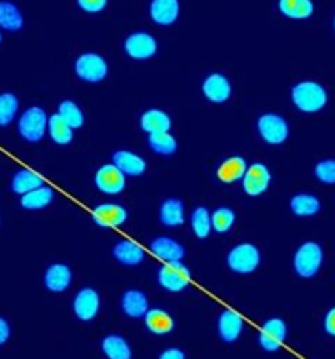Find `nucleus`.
I'll return each instance as SVG.
<instances>
[{"instance_id":"f257e3e1","label":"nucleus","mask_w":335,"mask_h":359,"mask_svg":"<svg viewBox=\"0 0 335 359\" xmlns=\"http://www.w3.org/2000/svg\"><path fill=\"white\" fill-rule=\"evenodd\" d=\"M291 100L298 111L311 114V112H318L325 107L329 102V95L320 83L302 81V83L295 84L291 90Z\"/></svg>"},{"instance_id":"f03ea898","label":"nucleus","mask_w":335,"mask_h":359,"mask_svg":"<svg viewBox=\"0 0 335 359\" xmlns=\"http://www.w3.org/2000/svg\"><path fill=\"white\" fill-rule=\"evenodd\" d=\"M48 119L49 116L42 107H28L18 121V132L27 142H39L48 132Z\"/></svg>"},{"instance_id":"7ed1b4c3","label":"nucleus","mask_w":335,"mask_h":359,"mask_svg":"<svg viewBox=\"0 0 335 359\" xmlns=\"http://www.w3.org/2000/svg\"><path fill=\"white\" fill-rule=\"evenodd\" d=\"M323 263V249L316 242H306L298 248L294 258V269L302 279H311L320 272Z\"/></svg>"},{"instance_id":"20e7f679","label":"nucleus","mask_w":335,"mask_h":359,"mask_svg":"<svg viewBox=\"0 0 335 359\" xmlns=\"http://www.w3.org/2000/svg\"><path fill=\"white\" fill-rule=\"evenodd\" d=\"M260 251L256 245L253 244H239L228 252L227 265L232 272L235 273H251L258 269L260 265Z\"/></svg>"},{"instance_id":"39448f33","label":"nucleus","mask_w":335,"mask_h":359,"mask_svg":"<svg viewBox=\"0 0 335 359\" xmlns=\"http://www.w3.org/2000/svg\"><path fill=\"white\" fill-rule=\"evenodd\" d=\"M158 283L164 290L171 291V293H179L192 283V272L188 266L183 265V262L165 263L158 270Z\"/></svg>"},{"instance_id":"423d86ee","label":"nucleus","mask_w":335,"mask_h":359,"mask_svg":"<svg viewBox=\"0 0 335 359\" xmlns=\"http://www.w3.org/2000/svg\"><path fill=\"white\" fill-rule=\"evenodd\" d=\"M76 76L84 83H100L107 76V62L97 53H84L76 60Z\"/></svg>"},{"instance_id":"0eeeda50","label":"nucleus","mask_w":335,"mask_h":359,"mask_svg":"<svg viewBox=\"0 0 335 359\" xmlns=\"http://www.w3.org/2000/svg\"><path fill=\"white\" fill-rule=\"evenodd\" d=\"M258 133L267 144L272 146H280L290 135V128H288L287 119L281 118L280 114H263L260 116L258 123Z\"/></svg>"},{"instance_id":"6e6552de","label":"nucleus","mask_w":335,"mask_h":359,"mask_svg":"<svg viewBox=\"0 0 335 359\" xmlns=\"http://www.w3.org/2000/svg\"><path fill=\"white\" fill-rule=\"evenodd\" d=\"M95 186L105 195H119L126 188V175L116 165H102L95 174Z\"/></svg>"},{"instance_id":"1a4fd4ad","label":"nucleus","mask_w":335,"mask_h":359,"mask_svg":"<svg viewBox=\"0 0 335 359\" xmlns=\"http://www.w3.org/2000/svg\"><path fill=\"white\" fill-rule=\"evenodd\" d=\"M287 333L288 328L287 323H284L283 319H269V321L262 326V330H260V347H262L263 351H267V353H276V351L281 349L284 340H287Z\"/></svg>"},{"instance_id":"9d476101","label":"nucleus","mask_w":335,"mask_h":359,"mask_svg":"<svg viewBox=\"0 0 335 359\" xmlns=\"http://www.w3.org/2000/svg\"><path fill=\"white\" fill-rule=\"evenodd\" d=\"M272 175L267 165L263 163H253L248 165L244 177H242V188H244L246 195L249 196H260L267 191L270 186Z\"/></svg>"},{"instance_id":"9b49d317","label":"nucleus","mask_w":335,"mask_h":359,"mask_svg":"<svg viewBox=\"0 0 335 359\" xmlns=\"http://www.w3.org/2000/svg\"><path fill=\"white\" fill-rule=\"evenodd\" d=\"M157 39L147 32L130 34L125 41V51L133 60H147L157 55Z\"/></svg>"},{"instance_id":"f8f14e48","label":"nucleus","mask_w":335,"mask_h":359,"mask_svg":"<svg viewBox=\"0 0 335 359\" xmlns=\"http://www.w3.org/2000/svg\"><path fill=\"white\" fill-rule=\"evenodd\" d=\"M74 314L79 321H93L100 311V297L93 287H83L74 298Z\"/></svg>"},{"instance_id":"ddd939ff","label":"nucleus","mask_w":335,"mask_h":359,"mask_svg":"<svg viewBox=\"0 0 335 359\" xmlns=\"http://www.w3.org/2000/svg\"><path fill=\"white\" fill-rule=\"evenodd\" d=\"M126 209L119 203H100L93 209V223L98 228H118L126 223Z\"/></svg>"},{"instance_id":"4468645a","label":"nucleus","mask_w":335,"mask_h":359,"mask_svg":"<svg viewBox=\"0 0 335 359\" xmlns=\"http://www.w3.org/2000/svg\"><path fill=\"white\" fill-rule=\"evenodd\" d=\"M202 93L207 100L214 102V104H223L230 98L232 84L223 74H211L202 83Z\"/></svg>"},{"instance_id":"2eb2a0df","label":"nucleus","mask_w":335,"mask_h":359,"mask_svg":"<svg viewBox=\"0 0 335 359\" xmlns=\"http://www.w3.org/2000/svg\"><path fill=\"white\" fill-rule=\"evenodd\" d=\"M242 328H244V319L241 318V314L230 311V309L221 312L220 319H218V335L223 342L234 344L235 340H239Z\"/></svg>"},{"instance_id":"dca6fc26","label":"nucleus","mask_w":335,"mask_h":359,"mask_svg":"<svg viewBox=\"0 0 335 359\" xmlns=\"http://www.w3.org/2000/svg\"><path fill=\"white\" fill-rule=\"evenodd\" d=\"M151 251L157 258H160L165 263L183 262L185 258V248L178 241L169 237H158L151 242Z\"/></svg>"},{"instance_id":"f3484780","label":"nucleus","mask_w":335,"mask_h":359,"mask_svg":"<svg viewBox=\"0 0 335 359\" xmlns=\"http://www.w3.org/2000/svg\"><path fill=\"white\" fill-rule=\"evenodd\" d=\"M72 283V272L63 263H55L49 265L44 273V286L48 287L51 293H63L67 287Z\"/></svg>"},{"instance_id":"a211bd4d","label":"nucleus","mask_w":335,"mask_h":359,"mask_svg":"<svg viewBox=\"0 0 335 359\" xmlns=\"http://www.w3.org/2000/svg\"><path fill=\"white\" fill-rule=\"evenodd\" d=\"M121 311L123 314L132 319L144 318L150 311V302L147 297L139 290H129L121 298Z\"/></svg>"},{"instance_id":"6ab92c4d","label":"nucleus","mask_w":335,"mask_h":359,"mask_svg":"<svg viewBox=\"0 0 335 359\" xmlns=\"http://www.w3.org/2000/svg\"><path fill=\"white\" fill-rule=\"evenodd\" d=\"M151 20L158 25H172L179 16V0H151Z\"/></svg>"},{"instance_id":"aec40b11","label":"nucleus","mask_w":335,"mask_h":359,"mask_svg":"<svg viewBox=\"0 0 335 359\" xmlns=\"http://www.w3.org/2000/svg\"><path fill=\"white\" fill-rule=\"evenodd\" d=\"M112 165H116L123 174L130 175V177H137V175L146 172L144 158H140L136 153H130V151H116L112 154Z\"/></svg>"},{"instance_id":"412c9836","label":"nucleus","mask_w":335,"mask_h":359,"mask_svg":"<svg viewBox=\"0 0 335 359\" xmlns=\"http://www.w3.org/2000/svg\"><path fill=\"white\" fill-rule=\"evenodd\" d=\"M246 170H248V163L242 156H230L218 167L216 175L221 182L225 184H232V182L242 181Z\"/></svg>"},{"instance_id":"4be33fe9","label":"nucleus","mask_w":335,"mask_h":359,"mask_svg":"<svg viewBox=\"0 0 335 359\" xmlns=\"http://www.w3.org/2000/svg\"><path fill=\"white\" fill-rule=\"evenodd\" d=\"M172 121L169 114L160 109H150L140 116V130L153 135V133H164L171 132Z\"/></svg>"},{"instance_id":"5701e85b","label":"nucleus","mask_w":335,"mask_h":359,"mask_svg":"<svg viewBox=\"0 0 335 359\" xmlns=\"http://www.w3.org/2000/svg\"><path fill=\"white\" fill-rule=\"evenodd\" d=\"M44 186V179L37 174V172L30 170V168H23V170H18L16 174L11 179V189H13L16 195H27V193L34 191V189Z\"/></svg>"},{"instance_id":"b1692460","label":"nucleus","mask_w":335,"mask_h":359,"mask_svg":"<svg viewBox=\"0 0 335 359\" xmlns=\"http://www.w3.org/2000/svg\"><path fill=\"white\" fill-rule=\"evenodd\" d=\"M112 256H114L119 263H123V265L136 266L144 259V251L137 242L125 238V241H119L118 244L114 245Z\"/></svg>"},{"instance_id":"393cba45","label":"nucleus","mask_w":335,"mask_h":359,"mask_svg":"<svg viewBox=\"0 0 335 359\" xmlns=\"http://www.w3.org/2000/svg\"><path fill=\"white\" fill-rule=\"evenodd\" d=\"M144 325L153 335H167L174 330V319L162 309H150L144 316Z\"/></svg>"},{"instance_id":"a878e982","label":"nucleus","mask_w":335,"mask_h":359,"mask_svg":"<svg viewBox=\"0 0 335 359\" xmlns=\"http://www.w3.org/2000/svg\"><path fill=\"white\" fill-rule=\"evenodd\" d=\"M162 224L169 228L181 226L185 223V203L179 198H169L160 207Z\"/></svg>"},{"instance_id":"bb28decb","label":"nucleus","mask_w":335,"mask_h":359,"mask_svg":"<svg viewBox=\"0 0 335 359\" xmlns=\"http://www.w3.org/2000/svg\"><path fill=\"white\" fill-rule=\"evenodd\" d=\"M53 198H55V191H53L51 186L44 184L21 196L20 203L25 210H41L46 209L53 202Z\"/></svg>"},{"instance_id":"cd10ccee","label":"nucleus","mask_w":335,"mask_h":359,"mask_svg":"<svg viewBox=\"0 0 335 359\" xmlns=\"http://www.w3.org/2000/svg\"><path fill=\"white\" fill-rule=\"evenodd\" d=\"M100 347L107 359H132L130 344L121 335H107L102 340Z\"/></svg>"},{"instance_id":"c85d7f7f","label":"nucleus","mask_w":335,"mask_h":359,"mask_svg":"<svg viewBox=\"0 0 335 359\" xmlns=\"http://www.w3.org/2000/svg\"><path fill=\"white\" fill-rule=\"evenodd\" d=\"M290 209L295 216H315L322 209V203L316 198L315 195H309V193H301V195H295L290 202Z\"/></svg>"},{"instance_id":"c756f323","label":"nucleus","mask_w":335,"mask_h":359,"mask_svg":"<svg viewBox=\"0 0 335 359\" xmlns=\"http://www.w3.org/2000/svg\"><path fill=\"white\" fill-rule=\"evenodd\" d=\"M48 132L49 137L53 139V142L58 144V146H67V144L72 142L74 139V130L60 118L58 114L49 116L48 119Z\"/></svg>"},{"instance_id":"7c9ffc66","label":"nucleus","mask_w":335,"mask_h":359,"mask_svg":"<svg viewBox=\"0 0 335 359\" xmlns=\"http://www.w3.org/2000/svg\"><path fill=\"white\" fill-rule=\"evenodd\" d=\"M0 27L11 32H16L23 27V14L13 2L0 0Z\"/></svg>"},{"instance_id":"2f4dec72","label":"nucleus","mask_w":335,"mask_h":359,"mask_svg":"<svg viewBox=\"0 0 335 359\" xmlns=\"http://www.w3.org/2000/svg\"><path fill=\"white\" fill-rule=\"evenodd\" d=\"M280 11L291 20H306L313 14V0H280Z\"/></svg>"},{"instance_id":"473e14b6","label":"nucleus","mask_w":335,"mask_h":359,"mask_svg":"<svg viewBox=\"0 0 335 359\" xmlns=\"http://www.w3.org/2000/svg\"><path fill=\"white\" fill-rule=\"evenodd\" d=\"M56 114L67 123L72 130L81 128L84 125V114L79 109V105L72 100H63L62 104L58 105V112Z\"/></svg>"},{"instance_id":"72a5a7b5","label":"nucleus","mask_w":335,"mask_h":359,"mask_svg":"<svg viewBox=\"0 0 335 359\" xmlns=\"http://www.w3.org/2000/svg\"><path fill=\"white\" fill-rule=\"evenodd\" d=\"M147 144H150V147L155 153L162 154V156H171V154H174L176 149H178V140L171 135V132L153 133V135H150V139H147Z\"/></svg>"},{"instance_id":"f704fd0d","label":"nucleus","mask_w":335,"mask_h":359,"mask_svg":"<svg viewBox=\"0 0 335 359\" xmlns=\"http://www.w3.org/2000/svg\"><path fill=\"white\" fill-rule=\"evenodd\" d=\"M192 230L195 233V237L199 238H207L209 237L211 230H213V224H211V214L206 207H197L192 212Z\"/></svg>"},{"instance_id":"c9c22d12","label":"nucleus","mask_w":335,"mask_h":359,"mask_svg":"<svg viewBox=\"0 0 335 359\" xmlns=\"http://www.w3.org/2000/svg\"><path fill=\"white\" fill-rule=\"evenodd\" d=\"M20 102L14 93H0V126H9L18 114Z\"/></svg>"},{"instance_id":"e433bc0d","label":"nucleus","mask_w":335,"mask_h":359,"mask_svg":"<svg viewBox=\"0 0 335 359\" xmlns=\"http://www.w3.org/2000/svg\"><path fill=\"white\" fill-rule=\"evenodd\" d=\"M235 223V212L230 207H220V209L214 210L211 214V224H213V230L218 233H227L232 230Z\"/></svg>"},{"instance_id":"4c0bfd02","label":"nucleus","mask_w":335,"mask_h":359,"mask_svg":"<svg viewBox=\"0 0 335 359\" xmlns=\"http://www.w3.org/2000/svg\"><path fill=\"white\" fill-rule=\"evenodd\" d=\"M315 175L325 184H335V160H323L315 167Z\"/></svg>"},{"instance_id":"58836bf2","label":"nucleus","mask_w":335,"mask_h":359,"mask_svg":"<svg viewBox=\"0 0 335 359\" xmlns=\"http://www.w3.org/2000/svg\"><path fill=\"white\" fill-rule=\"evenodd\" d=\"M77 4L86 13H100L107 6V0H77Z\"/></svg>"},{"instance_id":"ea45409f","label":"nucleus","mask_w":335,"mask_h":359,"mask_svg":"<svg viewBox=\"0 0 335 359\" xmlns=\"http://www.w3.org/2000/svg\"><path fill=\"white\" fill-rule=\"evenodd\" d=\"M158 359H186V354L178 347H171V349H165Z\"/></svg>"},{"instance_id":"a19ab883","label":"nucleus","mask_w":335,"mask_h":359,"mask_svg":"<svg viewBox=\"0 0 335 359\" xmlns=\"http://www.w3.org/2000/svg\"><path fill=\"white\" fill-rule=\"evenodd\" d=\"M325 332L335 337V307L330 309L329 314L325 316Z\"/></svg>"},{"instance_id":"79ce46f5","label":"nucleus","mask_w":335,"mask_h":359,"mask_svg":"<svg viewBox=\"0 0 335 359\" xmlns=\"http://www.w3.org/2000/svg\"><path fill=\"white\" fill-rule=\"evenodd\" d=\"M11 337V326L9 323L6 321L4 318H0V346H4V344L9 340Z\"/></svg>"},{"instance_id":"37998d69","label":"nucleus","mask_w":335,"mask_h":359,"mask_svg":"<svg viewBox=\"0 0 335 359\" xmlns=\"http://www.w3.org/2000/svg\"><path fill=\"white\" fill-rule=\"evenodd\" d=\"M0 42H2V34H0Z\"/></svg>"},{"instance_id":"c03bdc74","label":"nucleus","mask_w":335,"mask_h":359,"mask_svg":"<svg viewBox=\"0 0 335 359\" xmlns=\"http://www.w3.org/2000/svg\"><path fill=\"white\" fill-rule=\"evenodd\" d=\"M334 27H335V20H334Z\"/></svg>"}]
</instances>
